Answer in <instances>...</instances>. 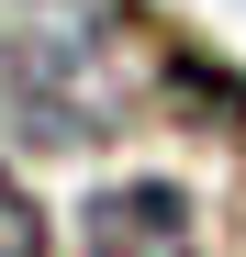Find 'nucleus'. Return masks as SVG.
I'll return each instance as SVG.
<instances>
[{
  "mask_svg": "<svg viewBox=\"0 0 246 257\" xmlns=\"http://www.w3.org/2000/svg\"><path fill=\"white\" fill-rule=\"evenodd\" d=\"M168 56L123 0H12L0 12V135L12 146H112L168 101Z\"/></svg>",
  "mask_w": 246,
  "mask_h": 257,
  "instance_id": "f257e3e1",
  "label": "nucleus"
},
{
  "mask_svg": "<svg viewBox=\"0 0 246 257\" xmlns=\"http://www.w3.org/2000/svg\"><path fill=\"white\" fill-rule=\"evenodd\" d=\"M78 257H201V212L179 179H112L78 201Z\"/></svg>",
  "mask_w": 246,
  "mask_h": 257,
  "instance_id": "f03ea898",
  "label": "nucleus"
},
{
  "mask_svg": "<svg viewBox=\"0 0 246 257\" xmlns=\"http://www.w3.org/2000/svg\"><path fill=\"white\" fill-rule=\"evenodd\" d=\"M0 257H45V212H34V190L0 179Z\"/></svg>",
  "mask_w": 246,
  "mask_h": 257,
  "instance_id": "7ed1b4c3",
  "label": "nucleus"
}]
</instances>
